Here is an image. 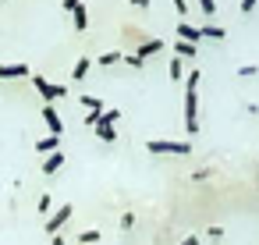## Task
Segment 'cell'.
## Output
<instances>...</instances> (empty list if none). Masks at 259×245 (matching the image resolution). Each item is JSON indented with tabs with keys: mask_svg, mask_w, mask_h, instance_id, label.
Here are the masks:
<instances>
[{
	"mask_svg": "<svg viewBox=\"0 0 259 245\" xmlns=\"http://www.w3.org/2000/svg\"><path fill=\"white\" fill-rule=\"evenodd\" d=\"M78 4H82V0H64V11H68V15H71V11H75V8H78Z\"/></svg>",
	"mask_w": 259,
	"mask_h": 245,
	"instance_id": "28",
	"label": "cell"
},
{
	"mask_svg": "<svg viewBox=\"0 0 259 245\" xmlns=\"http://www.w3.org/2000/svg\"><path fill=\"white\" fill-rule=\"evenodd\" d=\"M135 227V213H121V231H132Z\"/></svg>",
	"mask_w": 259,
	"mask_h": 245,
	"instance_id": "21",
	"label": "cell"
},
{
	"mask_svg": "<svg viewBox=\"0 0 259 245\" xmlns=\"http://www.w3.org/2000/svg\"><path fill=\"white\" fill-rule=\"evenodd\" d=\"M71 22H75V29H78V32H85V29H89V11H85V4H78V8L71 11Z\"/></svg>",
	"mask_w": 259,
	"mask_h": 245,
	"instance_id": "12",
	"label": "cell"
},
{
	"mask_svg": "<svg viewBox=\"0 0 259 245\" xmlns=\"http://www.w3.org/2000/svg\"><path fill=\"white\" fill-rule=\"evenodd\" d=\"M255 75H259L255 64H241V68H238V78H255Z\"/></svg>",
	"mask_w": 259,
	"mask_h": 245,
	"instance_id": "19",
	"label": "cell"
},
{
	"mask_svg": "<svg viewBox=\"0 0 259 245\" xmlns=\"http://www.w3.org/2000/svg\"><path fill=\"white\" fill-rule=\"evenodd\" d=\"M117 61H121V54H117V50H107V54H100V64H103V68H110V64H117Z\"/></svg>",
	"mask_w": 259,
	"mask_h": 245,
	"instance_id": "18",
	"label": "cell"
},
{
	"mask_svg": "<svg viewBox=\"0 0 259 245\" xmlns=\"http://www.w3.org/2000/svg\"><path fill=\"white\" fill-rule=\"evenodd\" d=\"M82 107L89 114H103V100H96V96H82Z\"/></svg>",
	"mask_w": 259,
	"mask_h": 245,
	"instance_id": "17",
	"label": "cell"
},
{
	"mask_svg": "<svg viewBox=\"0 0 259 245\" xmlns=\"http://www.w3.org/2000/svg\"><path fill=\"white\" fill-rule=\"evenodd\" d=\"M71 213H75V206H71V202H64L54 217H47V234H50V238H54V234H61V227L71 220Z\"/></svg>",
	"mask_w": 259,
	"mask_h": 245,
	"instance_id": "4",
	"label": "cell"
},
{
	"mask_svg": "<svg viewBox=\"0 0 259 245\" xmlns=\"http://www.w3.org/2000/svg\"><path fill=\"white\" fill-rule=\"evenodd\" d=\"M78 241H82V245H96V241H100V231H82Z\"/></svg>",
	"mask_w": 259,
	"mask_h": 245,
	"instance_id": "20",
	"label": "cell"
},
{
	"mask_svg": "<svg viewBox=\"0 0 259 245\" xmlns=\"http://www.w3.org/2000/svg\"><path fill=\"white\" fill-rule=\"evenodd\" d=\"M163 50V39H146V43H139V50H135V57L146 64V57H153V54H160Z\"/></svg>",
	"mask_w": 259,
	"mask_h": 245,
	"instance_id": "8",
	"label": "cell"
},
{
	"mask_svg": "<svg viewBox=\"0 0 259 245\" xmlns=\"http://www.w3.org/2000/svg\"><path fill=\"white\" fill-rule=\"evenodd\" d=\"M43 121H47L50 135H61V132H64V121H61V114L54 110V103H47V107H43Z\"/></svg>",
	"mask_w": 259,
	"mask_h": 245,
	"instance_id": "6",
	"label": "cell"
},
{
	"mask_svg": "<svg viewBox=\"0 0 259 245\" xmlns=\"http://www.w3.org/2000/svg\"><path fill=\"white\" fill-rule=\"evenodd\" d=\"M178 245H199V238H195V234H188V238H185V241H178Z\"/></svg>",
	"mask_w": 259,
	"mask_h": 245,
	"instance_id": "29",
	"label": "cell"
},
{
	"mask_svg": "<svg viewBox=\"0 0 259 245\" xmlns=\"http://www.w3.org/2000/svg\"><path fill=\"white\" fill-rule=\"evenodd\" d=\"M64 160H68V156H64L61 149H57V153H50V156L43 160V174H57V171L64 167Z\"/></svg>",
	"mask_w": 259,
	"mask_h": 245,
	"instance_id": "11",
	"label": "cell"
},
{
	"mask_svg": "<svg viewBox=\"0 0 259 245\" xmlns=\"http://www.w3.org/2000/svg\"><path fill=\"white\" fill-rule=\"evenodd\" d=\"M255 4H259V0H241V15H252Z\"/></svg>",
	"mask_w": 259,
	"mask_h": 245,
	"instance_id": "23",
	"label": "cell"
},
{
	"mask_svg": "<svg viewBox=\"0 0 259 245\" xmlns=\"http://www.w3.org/2000/svg\"><path fill=\"white\" fill-rule=\"evenodd\" d=\"M15 78H32L29 64H0V82H15Z\"/></svg>",
	"mask_w": 259,
	"mask_h": 245,
	"instance_id": "5",
	"label": "cell"
},
{
	"mask_svg": "<svg viewBox=\"0 0 259 245\" xmlns=\"http://www.w3.org/2000/svg\"><path fill=\"white\" fill-rule=\"evenodd\" d=\"M146 149L153 156H188L192 153V142H174V139H149Z\"/></svg>",
	"mask_w": 259,
	"mask_h": 245,
	"instance_id": "2",
	"label": "cell"
},
{
	"mask_svg": "<svg viewBox=\"0 0 259 245\" xmlns=\"http://www.w3.org/2000/svg\"><path fill=\"white\" fill-rule=\"evenodd\" d=\"M103 117H107L110 125H117V117H121V110H103Z\"/></svg>",
	"mask_w": 259,
	"mask_h": 245,
	"instance_id": "24",
	"label": "cell"
},
{
	"mask_svg": "<svg viewBox=\"0 0 259 245\" xmlns=\"http://www.w3.org/2000/svg\"><path fill=\"white\" fill-rule=\"evenodd\" d=\"M199 8H202V15H217V0H199Z\"/></svg>",
	"mask_w": 259,
	"mask_h": 245,
	"instance_id": "22",
	"label": "cell"
},
{
	"mask_svg": "<svg viewBox=\"0 0 259 245\" xmlns=\"http://www.w3.org/2000/svg\"><path fill=\"white\" fill-rule=\"evenodd\" d=\"M167 75H170V82H181L188 71H185V64H181V57H170V68H167Z\"/></svg>",
	"mask_w": 259,
	"mask_h": 245,
	"instance_id": "15",
	"label": "cell"
},
{
	"mask_svg": "<svg viewBox=\"0 0 259 245\" xmlns=\"http://www.w3.org/2000/svg\"><path fill=\"white\" fill-rule=\"evenodd\" d=\"M39 213H50V195H39Z\"/></svg>",
	"mask_w": 259,
	"mask_h": 245,
	"instance_id": "25",
	"label": "cell"
},
{
	"mask_svg": "<svg viewBox=\"0 0 259 245\" xmlns=\"http://www.w3.org/2000/svg\"><path fill=\"white\" fill-rule=\"evenodd\" d=\"M178 39H185V43H195V47H199V39H202V32H199L195 25H188V22L181 18V22H178Z\"/></svg>",
	"mask_w": 259,
	"mask_h": 245,
	"instance_id": "7",
	"label": "cell"
},
{
	"mask_svg": "<svg viewBox=\"0 0 259 245\" xmlns=\"http://www.w3.org/2000/svg\"><path fill=\"white\" fill-rule=\"evenodd\" d=\"M199 32H202V39H224V36H227V32H224L220 25H209V22H206V25H202Z\"/></svg>",
	"mask_w": 259,
	"mask_h": 245,
	"instance_id": "16",
	"label": "cell"
},
{
	"mask_svg": "<svg viewBox=\"0 0 259 245\" xmlns=\"http://www.w3.org/2000/svg\"><path fill=\"white\" fill-rule=\"evenodd\" d=\"M89 68H93V61H89V57H82V61H75V68H71V78H75V82H82V78L89 75Z\"/></svg>",
	"mask_w": 259,
	"mask_h": 245,
	"instance_id": "14",
	"label": "cell"
},
{
	"mask_svg": "<svg viewBox=\"0 0 259 245\" xmlns=\"http://www.w3.org/2000/svg\"><path fill=\"white\" fill-rule=\"evenodd\" d=\"M174 8H178V15H188V0H174Z\"/></svg>",
	"mask_w": 259,
	"mask_h": 245,
	"instance_id": "27",
	"label": "cell"
},
{
	"mask_svg": "<svg viewBox=\"0 0 259 245\" xmlns=\"http://www.w3.org/2000/svg\"><path fill=\"white\" fill-rule=\"evenodd\" d=\"M199 78H202L199 71H188V75H185V132H188V135L199 132V96H195Z\"/></svg>",
	"mask_w": 259,
	"mask_h": 245,
	"instance_id": "1",
	"label": "cell"
},
{
	"mask_svg": "<svg viewBox=\"0 0 259 245\" xmlns=\"http://www.w3.org/2000/svg\"><path fill=\"white\" fill-rule=\"evenodd\" d=\"M50 245H68V241H64L61 234H54V238H50Z\"/></svg>",
	"mask_w": 259,
	"mask_h": 245,
	"instance_id": "30",
	"label": "cell"
},
{
	"mask_svg": "<svg viewBox=\"0 0 259 245\" xmlns=\"http://www.w3.org/2000/svg\"><path fill=\"white\" fill-rule=\"evenodd\" d=\"M206 234H209V238H224V227H220V224H213V227H209Z\"/></svg>",
	"mask_w": 259,
	"mask_h": 245,
	"instance_id": "26",
	"label": "cell"
},
{
	"mask_svg": "<svg viewBox=\"0 0 259 245\" xmlns=\"http://www.w3.org/2000/svg\"><path fill=\"white\" fill-rule=\"evenodd\" d=\"M93 128H96V135H100L103 142H114V139H117V128H114V125H110V121H107L103 114H100V121H96Z\"/></svg>",
	"mask_w": 259,
	"mask_h": 245,
	"instance_id": "9",
	"label": "cell"
},
{
	"mask_svg": "<svg viewBox=\"0 0 259 245\" xmlns=\"http://www.w3.org/2000/svg\"><path fill=\"white\" fill-rule=\"evenodd\" d=\"M32 86H36V93H39L47 103H54V100H64V96H68V86L50 82V78H43V75H32Z\"/></svg>",
	"mask_w": 259,
	"mask_h": 245,
	"instance_id": "3",
	"label": "cell"
},
{
	"mask_svg": "<svg viewBox=\"0 0 259 245\" xmlns=\"http://www.w3.org/2000/svg\"><path fill=\"white\" fill-rule=\"evenodd\" d=\"M61 149V135H43L39 142H36V153H43V156H50V153H57Z\"/></svg>",
	"mask_w": 259,
	"mask_h": 245,
	"instance_id": "10",
	"label": "cell"
},
{
	"mask_svg": "<svg viewBox=\"0 0 259 245\" xmlns=\"http://www.w3.org/2000/svg\"><path fill=\"white\" fill-rule=\"evenodd\" d=\"M132 4H135V8H149V4H153V0H132Z\"/></svg>",
	"mask_w": 259,
	"mask_h": 245,
	"instance_id": "31",
	"label": "cell"
},
{
	"mask_svg": "<svg viewBox=\"0 0 259 245\" xmlns=\"http://www.w3.org/2000/svg\"><path fill=\"white\" fill-rule=\"evenodd\" d=\"M199 54V47L195 43H185V39H178L174 43V57H195Z\"/></svg>",
	"mask_w": 259,
	"mask_h": 245,
	"instance_id": "13",
	"label": "cell"
}]
</instances>
